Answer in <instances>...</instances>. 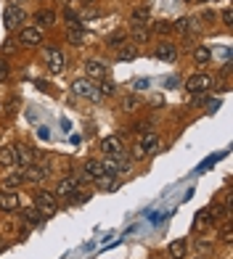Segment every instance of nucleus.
<instances>
[{
    "label": "nucleus",
    "mask_w": 233,
    "mask_h": 259,
    "mask_svg": "<svg viewBox=\"0 0 233 259\" xmlns=\"http://www.w3.org/2000/svg\"><path fill=\"white\" fill-rule=\"evenodd\" d=\"M34 209H37L40 214H45V217L56 214V211H58V201H56V196H53V193H48V191H37V193H34Z\"/></svg>",
    "instance_id": "f257e3e1"
},
{
    "label": "nucleus",
    "mask_w": 233,
    "mask_h": 259,
    "mask_svg": "<svg viewBox=\"0 0 233 259\" xmlns=\"http://www.w3.org/2000/svg\"><path fill=\"white\" fill-rule=\"evenodd\" d=\"M77 193H80V180L66 178V180L58 183V188H56V193H53V196H56V198H61V201H69V204H72Z\"/></svg>",
    "instance_id": "f03ea898"
},
{
    "label": "nucleus",
    "mask_w": 233,
    "mask_h": 259,
    "mask_svg": "<svg viewBox=\"0 0 233 259\" xmlns=\"http://www.w3.org/2000/svg\"><path fill=\"white\" fill-rule=\"evenodd\" d=\"M24 19H27V14H24V8H19V6H8L3 11V24H6L8 32H14L16 27H21Z\"/></svg>",
    "instance_id": "7ed1b4c3"
},
{
    "label": "nucleus",
    "mask_w": 233,
    "mask_h": 259,
    "mask_svg": "<svg viewBox=\"0 0 233 259\" xmlns=\"http://www.w3.org/2000/svg\"><path fill=\"white\" fill-rule=\"evenodd\" d=\"M72 90L77 93V96L80 98H90V101H101V90L96 88V85H93V82H90V77L88 79H77L74 82V85H72Z\"/></svg>",
    "instance_id": "20e7f679"
},
{
    "label": "nucleus",
    "mask_w": 233,
    "mask_h": 259,
    "mask_svg": "<svg viewBox=\"0 0 233 259\" xmlns=\"http://www.w3.org/2000/svg\"><path fill=\"white\" fill-rule=\"evenodd\" d=\"M209 88H212V77H209V74H193V77L185 79V90H188V93H196V96L207 93Z\"/></svg>",
    "instance_id": "39448f33"
},
{
    "label": "nucleus",
    "mask_w": 233,
    "mask_h": 259,
    "mask_svg": "<svg viewBox=\"0 0 233 259\" xmlns=\"http://www.w3.org/2000/svg\"><path fill=\"white\" fill-rule=\"evenodd\" d=\"M14 161L19 164L21 169H27L29 164H34V148H32V146H24V143L16 146V148H14Z\"/></svg>",
    "instance_id": "423d86ee"
},
{
    "label": "nucleus",
    "mask_w": 233,
    "mask_h": 259,
    "mask_svg": "<svg viewBox=\"0 0 233 259\" xmlns=\"http://www.w3.org/2000/svg\"><path fill=\"white\" fill-rule=\"evenodd\" d=\"M40 40H43L40 27H27V29H21V32H19V42H21V45H27V48L37 45Z\"/></svg>",
    "instance_id": "0eeeda50"
},
{
    "label": "nucleus",
    "mask_w": 233,
    "mask_h": 259,
    "mask_svg": "<svg viewBox=\"0 0 233 259\" xmlns=\"http://www.w3.org/2000/svg\"><path fill=\"white\" fill-rule=\"evenodd\" d=\"M106 172L103 169V161H96V159H90V161H85V167H83V180H98L101 175Z\"/></svg>",
    "instance_id": "6e6552de"
},
{
    "label": "nucleus",
    "mask_w": 233,
    "mask_h": 259,
    "mask_svg": "<svg viewBox=\"0 0 233 259\" xmlns=\"http://www.w3.org/2000/svg\"><path fill=\"white\" fill-rule=\"evenodd\" d=\"M21 175H24V183H40L45 180V167H40V164H29L27 169H21Z\"/></svg>",
    "instance_id": "1a4fd4ad"
},
{
    "label": "nucleus",
    "mask_w": 233,
    "mask_h": 259,
    "mask_svg": "<svg viewBox=\"0 0 233 259\" xmlns=\"http://www.w3.org/2000/svg\"><path fill=\"white\" fill-rule=\"evenodd\" d=\"M48 69L53 74H58L64 69V53L58 48H48Z\"/></svg>",
    "instance_id": "9d476101"
},
{
    "label": "nucleus",
    "mask_w": 233,
    "mask_h": 259,
    "mask_svg": "<svg viewBox=\"0 0 233 259\" xmlns=\"http://www.w3.org/2000/svg\"><path fill=\"white\" fill-rule=\"evenodd\" d=\"M101 148H103V154L106 156H114V154H122V140L116 138V135H111V138H106L101 143Z\"/></svg>",
    "instance_id": "9b49d317"
},
{
    "label": "nucleus",
    "mask_w": 233,
    "mask_h": 259,
    "mask_svg": "<svg viewBox=\"0 0 233 259\" xmlns=\"http://www.w3.org/2000/svg\"><path fill=\"white\" fill-rule=\"evenodd\" d=\"M0 209L3 211H16L19 209V196L16 193H0Z\"/></svg>",
    "instance_id": "f8f14e48"
},
{
    "label": "nucleus",
    "mask_w": 233,
    "mask_h": 259,
    "mask_svg": "<svg viewBox=\"0 0 233 259\" xmlns=\"http://www.w3.org/2000/svg\"><path fill=\"white\" fill-rule=\"evenodd\" d=\"M130 34H133V40L146 42L148 34H151V24H130Z\"/></svg>",
    "instance_id": "ddd939ff"
},
{
    "label": "nucleus",
    "mask_w": 233,
    "mask_h": 259,
    "mask_svg": "<svg viewBox=\"0 0 233 259\" xmlns=\"http://www.w3.org/2000/svg\"><path fill=\"white\" fill-rule=\"evenodd\" d=\"M138 146H141V148L146 151V154H148V151H154V148L159 146V138H157V133H151V130H146L143 138H141V143H138Z\"/></svg>",
    "instance_id": "4468645a"
},
{
    "label": "nucleus",
    "mask_w": 233,
    "mask_h": 259,
    "mask_svg": "<svg viewBox=\"0 0 233 259\" xmlns=\"http://www.w3.org/2000/svg\"><path fill=\"white\" fill-rule=\"evenodd\" d=\"M157 56L162 58V61H175V56H178V51H175L172 42H162L157 48Z\"/></svg>",
    "instance_id": "2eb2a0df"
},
{
    "label": "nucleus",
    "mask_w": 233,
    "mask_h": 259,
    "mask_svg": "<svg viewBox=\"0 0 233 259\" xmlns=\"http://www.w3.org/2000/svg\"><path fill=\"white\" fill-rule=\"evenodd\" d=\"M85 69H88V77H96V79H103V77H106V66H103L101 61H88Z\"/></svg>",
    "instance_id": "dca6fc26"
},
{
    "label": "nucleus",
    "mask_w": 233,
    "mask_h": 259,
    "mask_svg": "<svg viewBox=\"0 0 233 259\" xmlns=\"http://www.w3.org/2000/svg\"><path fill=\"white\" fill-rule=\"evenodd\" d=\"M53 21H56L53 11H37V14H34V24H40V27H51Z\"/></svg>",
    "instance_id": "f3484780"
},
{
    "label": "nucleus",
    "mask_w": 233,
    "mask_h": 259,
    "mask_svg": "<svg viewBox=\"0 0 233 259\" xmlns=\"http://www.w3.org/2000/svg\"><path fill=\"white\" fill-rule=\"evenodd\" d=\"M148 19H151V11H148V8H135L130 24H151Z\"/></svg>",
    "instance_id": "a211bd4d"
},
{
    "label": "nucleus",
    "mask_w": 233,
    "mask_h": 259,
    "mask_svg": "<svg viewBox=\"0 0 233 259\" xmlns=\"http://www.w3.org/2000/svg\"><path fill=\"white\" fill-rule=\"evenodd\" d=\"M93 183H96L101 191H109V188H114V172H103L101 178H98V180H93Z\"/></svg>",
    "instance_id": "6ab92c4d"
},
{
    "label": "nucleus",
    "mask_w": 233,
    "mask_h": 259,
    "mask_svg": "<svg viewBox=\"0 0 233 259\" xmlns=\"http://www.w3.org/2000/svg\"><path fill=\"white\" fill-rule=\"evenodd\" d=\"M66 37H69V42H72V45H83V40H85V29H83V27H74V29H69V32H66Z\"/></svg>",
    "instance_id": "aec40b11"
},
{
    "label": "nucleus",
    "mask_w": 233,
    "mask_h": 259,
    "mask_svg": "<svg viewBox=\"0 0 233 259\" xmlns=\"http://www.w3.org/2000/svg\"><path fill=\"white\" fill-rule=\"evenodd\" d=\"M193 58H196V64H207L209 58H212V51H209L207 45H199V48L193 51Z\"/></svg>",
    "instance_id": "412c9836"
},
{
    "label": "nucleus",
    "mask_w": 233,
    "mask_h": 259,
    "mask_svg": "<svg viewBox=\"0 0 233 259\" xmlns=\"http://www.w3.org/2000/svg\"><path fill=\"white\" fill-rule=\"evenodd\" d=\"M170 256H172V259H183V256H185V241H183V238L175 241V243L170 246Z\"/></svg>",
    "instance_id": "4be33fe9"
},
{
    "label": "nucleus",
    "mask_w": 233,
    "mask_h": 259,
    "mask_svg": "<svg viewBox=\"0 0 233 259\" xmlns=\"http://www.w3.org/2000/svg\"><path fill=\"white\" fill-rule=\"evenodd\" d=\"M11 164H14V148H3L0 151V167H11Z\"/></svg>",
    "instance_id": "5701e85b"
},
{
    "label": "nucleus",
    "mask_w": 233,
    "mask_h": 259,
    "mask_svg": "<svg viewBox=\"0 0 233 259\" xmlns=\"http://www.w3.org/2000/svg\"><path fill=\"white\" fill-rule=\"evenodd\" d=\"M24 220L29 222V225H40V222H43V214H40L37 209H24Z\"/></svg>",
    "instance_id": "b1692460"
},
{
    "label": "nucleus",
    "mask_w": 233,
    "mask_h": 259,
    "mask_svg": "<svg viewBox=\"0 0 233 259\" xmlns=\"http://www.w3.org/2000/svg\"><path fill=\"white\" fill-rule=\"evenodd\" d=\"M21 183H24V175H8V178H6V185L8 188H16V185H21Z\"/></svg>",
    "instance_id": "393cba45"
},
{
    "label": "nucleus",
    "mask_w": 233,
    "mask_h": 259,
    "mask_svg": "<svg viewBox=\"0 0 233 259\" xmlns=\"http://www.w3.org/2000/svg\"><path fill=\"white\" fill-rule=\"evenodd\" d=\"M98 90H101V96H111V93L116 90V85H114V82H109V79H103Z\"/></svg>",
    "instance_id": "a878e982"
},
{
    "label": "nucleus",
    "mask_w": 233,
    "mask_h": 259,
    "mask_svg": "<svg viewBox=\"0 0 233 259\" xmlns=\"http://www.w3.org/2000/svg\"><path fill=\"white\" fill-rule=\"evenodd\" d=\"M138 106H141V98H135V96H133V98H130V96L125 98V109H127V111H135Z\"/></svg>",
    "instance_id": "bb28decb"
},
{
    "label": "nucleus",
    "mask_w": 233,
    "mask_h": 259,
    "mask_svg": "<svg viewBox=\"0 0 233 259\" xmlns=\"http://www.w3.org/2000/svg\"><path fill=\"white\" fill-rule=\"evenodd\" d=\"M170 29H172L170 21H157V24H154V32H159V34H167Z\"/></svg>",
    "instance_id": "cd10ccee"
},
{
    "label": "nucleus",
    "mask_w": 233,
    "mask_h": 259,
    "mask_svg": "<svg viewBox=\"0 0 233 259\" xmlns=\"http://www.w3.org/2000/svg\"><path fill=\"white\" fill-rule=\"evenodd\" d=\"M133 58H135V51L133 48H122L120 51V61H133Z\"/></svg>",
    "instance_id": "c85d7f7f"
},
{
    "label": "nucleus",
    "mask_w": 233,
    "mask_h": 259,
    "mask_svg": "<svg viewBox=\"0 0 233 259\" xmlns=\"http://www.w3.org/2000/svg\"><path fill=\"white\" fill-rule=\"evenodd\" d=\"M8 72H11L8 64L3 61V58H0V82H6V79H8Z\"/></svg>",
    "instance_id": "c756f323"
},
{
    "label": "nucleus",
    "mask_w": 233,
    "mask_h": 259,
    "mask_svg": "<svg viewBox=\"0 0 233 259\" xmlns=\"http://www.w3.org/2000/svg\"><path fill=\"white\" fill-rule=\"evenodd\" d=\"M125 40V32H116V34H111V40H109V45H114V48H120V42Z\"/></svg>",
    "instance_id": "7c9ffc66"
},
{
    "label": "nucleus",
    "mask_w": 233,
    "mask_h": 259,
    "mask_svg": "<svg viewBox=\"0 0 233 259\" xmlns=\"http://www.w3.org/2000/svg\"><path fill=\"white\" fill-rule=\"evenodd\" d=\"M148 88V79H135V90H146Z\"/></svg>",
    "instance_id": "2f4dec72"
},
{
    "label": "nucleus",
    "mask_w": 233,
    "mask_h": 259,
    "mask_svg": "<svg viewBox=\"0 0 233 259\" xmlns=\"http://www.w3.org/2000/svg\"><path fill=\"white\" fill-rule=\"evenodd\" d=\"M37 135H40L43 140H48V138H51V133H48V127H37Z\"/></svg>",
    "instance_id": "473e14b6"
},
{
    "label": "nucleus",
    "mask_w": 233,
    "mask_h": 259,
    "mask_svg": "<svg viewBox=\"0 0 233 259\" xmlns=\"http://www.w3.org/2000/svg\"><path fill=\"white\" fill-rule=\"evenodd\" d=\"M133 154H135V159H143V156H146V151H143L141 146H135V148H133Z\"/></svg>",
    "instance_id": "72a5a7b5"
},
{
    "label": "nucleus",
    "mask_w": 233,
    "mask_h": 259,
    "mask_svg": "<svg viewBox=\"0 0 233 259\" xmlns=\"http://www.w3.org/2000/svg\"><path fill=\"white\" fill-rule=\"evenodd\" d=\"M223 21H225V24H230V21H233V14H230V8H225V11H223Z\"/></svg>",
    "instance_id": "f704fd0d"
},
{
    "label": "nucleus",
    "mask_w": 233,
    "mask_h": 259,
    "mask_svg": "<svg viewBox=\"0 0 233 259\" xmlns=\"http://www.w3.org/2000/svg\"><path fill=\"white\" fill-rule=\"evenodd\" d=\"M220 238H223V241H225V243H228V241H230V228H228V225H225V228H223V235H220Z\"/></svg>",
    "instance_id": "c9c22d12"
},
{
    "label": "nucleus",
    "mask_w": 233,
    "mask_h": 259,
    "mask_svg": "<svg viewBox=\"0 0 233 259\" xmlns=\"http://www.w3.org/2000/svg\"><path fill=\"white\" fill-rule=\"evenodd\" d=\"M217 106H220V101H207V109H209V111H215Z\"/></svg>",
    "instance_id": "e433bc0d"
},
{
    "label": "nucleus",
    "mask_w": 233,
    "mask_h": 259,
    "mask_svg": "<svg viewBox=\"0 0 233 259\" xmlns=\"http://www.w3.org/2000/svg\"><path fill=\"white\" fill-rule=\"evenodd\" d=\"M8 3H11V6H16V3H24V0H8Z\"/></svg>",
    "instance_id": "4c0bfd02"
},
{
    "label": "nucleus",
    "mask_w": 233,
    "mask_h": 259,
    "mask_svg": "<svg viewBox=\"0 0 233 259\" xmlns=\"http://www.w3.org/2000/svg\"><path fill=\"white\" fill-rule=\"evenodd\" d=\"M3 249H6V241H3V238H0V251H3Z\"/></svg>",
    "instance_id": "58836bf2"
},
{
    "label": "nucleus",
    "mask_w": 233,
    "mask_h": 259,
    "mask_svg": "<svg viewBox=\"0 0 233 259\" xmlns=\"http://www.w3.org/2000/svg\"><path fill=\"white\" fill-rule=\"evenodd\" d=\"M196 3H209V0H196Z\"/></svg>",
    "instance_id": "ea45409f"
}]
</instances>
